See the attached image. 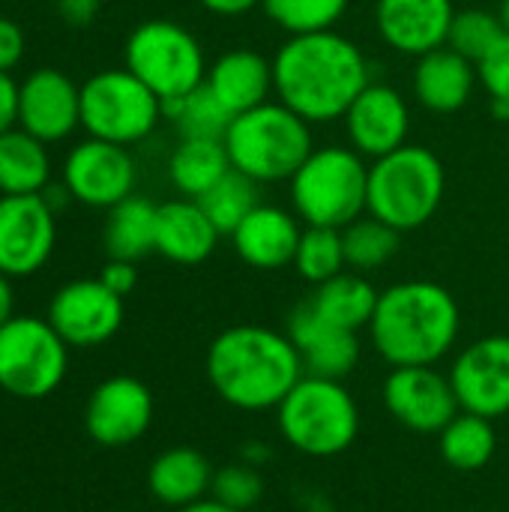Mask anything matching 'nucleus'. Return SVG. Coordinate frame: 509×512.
Returning a JSON list of instances; mask_svg holds the SVG:
<instances>
[{
  "mask_svg": "<svg viewBox=\"0 0 509 512\" xmlns=\"http://www.w3.org/2000/svg\"><path fill=\"white\" fill-rule=\"evenodd\" d=\"M54 6H57V15L69 27L81 30V27H90L96 21V15L102 9V0H54Z\"/></svg>",
  "mask_w": 509,
  "mask_h": 512,
  "instance_id": "obj_41",
  "label": "nucleus"
},
{
  "mask_svg": "<svg viewBox=\"0 0 509 512\" xmlns=\"http://www.w3.org/2000/svg\"><path fill=\"white\" fill-rule=\"evenodd\" d=\"M270 459V450L261 444V441H249L246 447H243V462H249V465H255V468H261L264 462Z\"/></svg>",
  "mask_w": 509,
  "mask_h": 512,
  "instance_id": "obj_45",
  "label": "nucleus"
},
{
  "mask_svg": "<svg viewBox=\"0 0 509 512\" xmlns=\"http://www.w3.org/2000/svg\"><path fill=\"white\" fill-rule=\"evenodd\" d=\"M297 273L321 285L333 276H339L348 261H345V243H342V228H321V225H306L300 234V246L294 255Z\"/></svg>",
  "mask_w": 509,
  "mask_h": 512,
  "instance_id": "obj_34",
  "label": "nucleus"
},
{
  "mask_svg": "<svg viewBox=\"0 0 509 512\" xmlns=\"http://www.w3.org/2000/svg\"><path fill=\"white\" fill-rule=\"evenodd\" d=\"M444 192V162L423 144H405L372 159L366 213L396 231H414L438 213Z\"/></svg>",
  "mask_w": 509,
  "mask_h": 512,
  "instance_id": "obj_5",
  "label": "nucleus"
},
{
  "mask_svg": "<svg viewBox=\"0 0 509 512\" xmlns=\"http://www.w3.org/2000/svg\"><path fill=\"white\" fill-rule=\"evenodd\" d=\"M372 84L363 48L336 33L288 36L273 54V93L306 123H333Z\"/></svg>",
  "mask_w": 509,
  "mask_h": 512,
  "instance_id": "obj_1",
  "label": "nucleus"
},
{
  "mask_svg": "<svg viewBox=\"0 0 509 512\" xmlns=\"http://www.w3.org/2000/svg\"><path fill=\"white\" fill-rule=\"evenodd\" d=\"M459 408L498 420L509 414V336H486L459 351L450 369Z\"/></svg>",
  "mask_w": 509,
  "mask_h": 512,
  "instance_id": "obj_16",
  "label": "nucleus"
},
{
  "mask_svg": "<svg viewBox=\"0 0 509 512\" xmlns=\"http://www.w3.org/2000/svg\"><path fill=\"white\" fill-rule=\"evenodd\" d=\"M399 237H402V231L363 213L360 219H354L351 225L342 228L348 267L357 273H372V270L384 267L399 252Z\"/></svg>",
  "mask_w": 509,
  "mask_h": 512,
  "instance_id": "obj_32",
  "label": "nucleus"
},
{
  "mask_svg": "<svg viewBox=\"0 0 509 512\" xmlns=\"http://www.w3.org/2000/svg\"><path fill=\"white\" fill-rule=\"evenodd\" d=\"M264 0H201V6L213 15H222V18H237V15H246L252 12L255 6H261Z\"/></svg>",
  "mask_w": 509,
  "mask_h": 512,
  "instance_id": "obj_43",
  "label": "nucleus"
},
{
  "mask_svg": "<svg viewBox=\"0 0 509 512\" xmlns=\"http://www.w3.org/2000/svg\"><path fill=\"white\" fill-rule=\"evenodd\" d=\"M261 6L279 30H285L288 36H300L336 30L351 0H264Z\"/></svg>",
  "mask_w": 509,
  "mask_h": 512,
  "instance_id": "obj_35",
  "label": "nucleus"
},
{
  "mask_svg": "<svg viewBox=\"0 0 509 512\" xmlns=\"http://www.w3.org/2000/svg\"><path fill=\"white\" fill-rule=\"evenodd\" d=\"M342 120H345L348 147H354L363 159H381L408 144L411 108L408 99L390 84L372 81L348 105Z\"/></svg>",
  "mask_w": 509,
  "mask_h": 512,
  "instance_id": "obj_18",
  "label": "nucleus"
},
{
  "mask_svg": "<svg viewBox=\"0 0 509 512\" xmlns=\"http://www.w3.org/2000/svg\"><path fill=\"white\" fill-rule=\"evenodd\" d=\"M57 243V213L42 195H0V273H39Z\"/></svg>",
  "mask_w": 509,
  "mask_h": 512,
  "instance_id": "obj_12",
  "label": "nucleus"
},
{
  "mask_svg": "<svg viewBox=\"0 0 509 512\" xmlns=\"http://www.w3.org/2000/svg\"><path fill=\"white\" fill-rule=\"evenodd\" d=\"M477 81V63H471L450 45L417 57L411 75L414 99L432 114H456L459 108H465L474 96Z\"/></svg>",
  "mask_w": 509,
  "mask_h": 512,
  "instance_id": "obj_22",
  "label": "nucleus"
},
{
  "mask_svg": "<svg viewBox=\"0 0 509 512\" xmlns=\"http://www.w3.org/2000/svg\"><path fill=\"white\" fill-rule=\"evenodd\" d=\"M477 78L483 81L492 102L509 105V33H504L486 54L477 60Z\"/></svg>",
  "mask_w": 509,
  "mask_h": 512,
  "instance_id": "obj_38",
  "label": "nucleus"
},
{
  "mask_svg": "<svg viewBox=\"0 0 509 512\" xmlns=\"http://www.w3.org/2000/svg\"><path fill=\"white\" fill-rule=\"evenodd\" d=\"M156 213L159 207L141 195H129L126 201L108 210L105 222V252L120 261H141L156 252Z\"/></svg>",
  "mask_w": 509,
  "mask_h": 512,
  "instance_id": "obj_29",
  "label": "nucleus"
},
{
  "mask_svg": "<svg viewBox=\"0 0 509 512\" xmlns=\"http://www.w3.org/2000/svg\"><path fill=\"white\" fill-rule=\"evenodd\" d=\"M213 474L216 471L204 453H198L192 447H171L150 462L147 489L159 504L183 510L210 495Z\"/></svg>",
  "mask_w": 509,
  "mask_h": 512,
  "instance_id": "obj_25",
  "label": "nucleus"
},
{
  "mask_svg": "<svg viewBox=\"0 0 509 512\" xmlns=\"http://www.w3.org/2000/svg\"><path fill=\"white\" fill-rule=\"evenodd\" d=\"M102 285L111 288L117 297H129L138 285V270H135V261H120V258H108V264L102 267L99 273Z\"/></svg>",
  "mask_w": 509,
  "mask_h": 512,
  "instance_id": "obj_40",
  "label": "nucleus"
},
{
  "mask_svg": "<svg viewBox=\"0 0 509 512\" xmlns=\"http://www.w3.org/2000/svg\"><path fill=\"white\" fill-rule=\"evenodd\" d=\"M126 69L141 78L162 102L180 99L204 84L207 57L192 30L171 18L141 21L123 48Z\"/></svg>",
  "mask_w": 509,
  "mask_h": 512,
  "instance_id": "obj_8",
  "label": "nucleus"
},
{
  "mask_svg": "<svg viewBox=\"0 0 509 512\" xmlns=\"http://www.w3.org/2000/svg\"><path fill=\"white\" fill-rule=\"evenodd\" d=\"M288 339L300 351L306 375L345 381L360 363V339L351 330H342L324 321L309 300L294 306L288 315Z\"/></svg>",
  "mask_w": 509,
  "mask_h": 512,
  "instance_id": "obj_20",
  "label": "nucleus"
},
{
  "mask_svg": "<svg viewBox=\"0 0 509 512\" xmlns=\"http://www.w3.org/2000/svg\"><path fill=\"white\" fill-rule=\"evenodd\" d=\"M288 183L294 216L306 225L345 228L366 213L369 165L354 147H315Z\"/></svg>",
  "mask_w": 509,
  "mask_h": 512,
  "instance_id": "obj_7",
  "label": "nucleus"
},
{
  "mask_svg": "<svg viewBox=\"0 0 509 512\" xmlns=\"http://www.w3.org/2000/svg\"><path fill=\"white\" fill-rule=\"evenodd\" d=\"M231 171L225 141L219 138H180L171 153L168 177L186 198H201Z\"/></svg>",
  "mask_w": 509,
  "mask_h": 512,
  "instance_id": "obj_28",
  "label": "nucleus"
},
{
  "mask_svg": "<svg viewBox=\"0 0 509 512\" xmlns=\"http://www.w3.org/2000/svg\"><path fill=\"white\" fill-rule=\"evenodd\" d=\"M462 330V312L456 297L426 279L396 282L378 294V306L369 324L375 351L396 366H435L444 360Z\"/></svg>",
  "mask_w": 509,
  "mask_h": 512,
  "instance_id": "obj_3",
  "label": "nucleus"
},
{
  "mask_svg": "<svg viewBox=\"0 0 509 512\" xmlns=\"http://www.w3.org/2000/svg\"><path fill=\"white\" fill-rule=\"evenodd\" d=\"M309 303L324 321H330L342 330L360 333L363 327L372 324V315L378 306V291L369 279H363V273L342 270L339 276L315 285Z\"/></svg>",
  "mask_w": 509,
  "mask_h": 512,
  "instance_id": "obj_26",
  "label": "nucleus"
},
{
  "mask_svg": "<svg viewBox=\"0 0 509 512\" xmlns=\"http://www.w3.org/2000/svg\"><path fill=\"white\" fill-rule=\"evenodd\" d=\"M165 108V117L174 120L180 138H225L234 114L216 99V93L201 84L195 87L192 93L180 96V99H171V102H162Z\"/></svg>",
  "mask_w": 509,
  "mask_h": 512,
  "instance_id": "obj_31",
  "label": "nucleus"
},
{
  "mask_svg": "<svg viewBox=\"0 0 509 512\" xmlns=\"http://www.w3.org/2000/svg\"><path fill=\"white\" fill-rule=\"evenodd\" d=\"M303 375L300 351L288 333L261 324L228 327L207 348V381L237 411L279 408Z\"/></svg>",
  "mask_w": 509,
  "mask_h": 512,
  "instance_id": "obj_2",
  "label": "nucleus"
},
{
  "mask_svg": "<svg viewBox=\"0 0 509 512\" xmlns=\"http://www.w3.org/2000/svg\"><path fill=\"white\" fill-rule=\"evenodd\" d=\"M498 450V435L492 420L480 414L459 411L441 432V456L450 468L462 474H474L492 462Z\"/></svg>",
  "mask_w": 509,
  "mask_h": 512,
  "instance_id": "obj_30",
  "label": "nucleus"
},
{
  "mask_svg": "<svg viewBox=\"0 0 509 512\" xmlns=\"http://www.w3.org/2000/svg\"><path fill=\"white\" fill-rule=\"evenodd\" d=\"M177 512H240V510H234V507H228V504L216 501L213 495H207V498H201V501H195V504H189V507H183V510H177Z\"/></svg>",
  "mask_w": 509,
  "mask_h": 512,
  "instance_id": "obj_46",
  "label": "nucleus"
},
{
  "mask_svg": "<svg viewBox=\"0 0 509 512\" xmlns=\"http://www.w3.org/2000/svg\"><path fill=\"white\" fill-rule=\"evenodd\" d=\"M48 324L69 348H96L123 327V297L102 279H75L57 288L48 303Z\"/></svg>",
  "mask_w": 509,
  "mask_h": 512,
  "instance_id": "obj_13",
  "label": "nucleus"
},
{
  "mask_svg": "<svg viewBox=\"0 0 509 512\" xmlns=\"http://www.w3.org/2000/svg\"><path fill=\"white\" fill-rule=\"evenodd\" d=\"M162 99L123 69H102L81 84V126L90 138L111 144H138L162 120Z\"/></svg>",
  "mask_w": 509,
  "mask_h": 512,
  "instance_id": "obj_9",
  "label": "nucleus"
},
{
  "mask_svg": "<svg viewBox=\"0 0 509 512\" xmlns=\"http://www.w3.org/2000/svg\"><path fill=\"white\" fill-rule=\"evenodd\" d=\"M504 24L498 18V12H486V9H462L456 12L453 24H450V36L447 45L453 51H459L462 57H468L471 63L483 60V54L504 36Z\"/></svg>",
  "mask_w": 509,
  "mask_h": 512,
  "instance_id": "obj_36",
  "label": "nucleus"
},
{
  "mask_svg": "<svg viewBox=\"0 0 509 512\" xmlns=\"http://www.w3.org/2000/svg\"><path fill=\"white\" fill-rule=\"evenodd\" d=\"M276 426L297 453L333 459L357 441L360 408L342 381L303 375L276 408Z\"/></svg>",
  "mask_w": 509,
  "mask_h": 512,
  "instance_id": "obj_6",
  "label": "nucleus"
},
{
  "mask_svg": "<svg viewBox=\"0 0 509 512\" xmlns=\"http://www.w3.org/2000/svg\"><path fill=\"white\" fill-rule=\"evenodd\" d=\"M69 369V345L48 318L15 315L0 327V390L15 399L51 396Z\"/></svg>",
  "mask_w": 509,
  "mask_h": 512,
  "instance_id": "obj_10",
  "label": "nucleus"
},
{
  "mask_svg": "<svg viewBox=\"0 0 509 512\" xmlns=\"http://www.w3.org/2000/svg\"><path fill=\"white\" fill-rule=\"evenodd\" d=\"M300 222L276 204H258L234 231V252L255 270H282L294 264L300 246Z\"/></svg>",
  "mask_w": 509,
  "mask_h": 512,
  "instance_id": "obj_21",
  "label": "nucleus"
},
{
  "mask_svg": "<svg viewBox=\"0 0 509 512\" xmlns=\"http://www.w3.org/2000/svg\"><path fill=\"white\" fill-rule=\"evenodd\" d=\"M453 18V0H375L378 36L408 57H423L447 45Z\"/></svg>",
  "mask_w": 509,
  "mask_h": 512,
  "instance_id": "obj_19",
  "label": "nucleus"
},
{
  "mask_svg": "<svg viewBox=\"0 0 509 512\" xmlns=\"http://www.w3.org/2000/svg\"><path fill=\"white\" fill-rule=\"evenodd\" d=\"M219 228L210 222L195 198H177L159 204L156 213V252L174 264L192 267L213 255L219 243Z\"/></svg>",
  "mask_w": 509,
  "mask_h": 512,
  "instance_id": "obj_23",
  "label": "nucleus"
},
{
  "mask_svg": "<svg viewBox=\"0 0 509 512\" xmlns=\"http://www.w3.org/2000/svg\"><path fill=\"white\" fill-rule=\"evenodd\" d=\"M384 405L417 435H441L462 411L450 375L435 366H396L384 381Z\"/></svg>",
  "mask_w": 509,
  "mask_h": 512,
  "instance_id": "obj_14",
  "label": "nucleus"
},
{
  "mask_svg": "<svg viewBox=\"0 0 509 512\" xmlns=\"http://www.w3.org/2000/svg\"><path fill=\"white\" fill-rule=\"evenodd\" d=\"M18 126V84L9 72H0V135Z\"/></svg>",
  "mask_w": 509,
  "mask_h": 512,
  "instance_id": "obj_42",
  "label": "nucleus"
},
{
  "mask_svg": "<svg viewBox=\"0 0 509 512\" xmlns=\"http://www.w3.org/2000/svg\"><path fill=\"white\" fill-rule=\"evenodd\" d=\"M222 141L231 168L255 183L291 180L315 150L312 123H306L279 99H267L264 105L234 114Z\"/></svg>",
  "mask_w": 509,
  "mask_h": 512,
  "instance_id": "obj_4",
  "label": "nucleus"
},
{
  "mask_svg": "<svg viewBox=\"0 0 509 512\" xmlns=\"http://www.w3.org/2000/svg\"><path fill=\"white\" fill-rule=\"evenodd\" d=\"M51 183L48 144L12 126L0 135V195H39Z\"/></svg>",
  "mask_w": 509,
  "mask_h": 512,
  "instance_id": "obj_27",
  "label": "nucleus"
},
{
  "mask_svg": "<svg viewBox=\"0 0 509 512\" xmlns=\"http://www.w3.org/2000/svg\"><path fill=\"white\" fill-rule=\"evenodd\" d=\"M18 126L42 144H57L81 126V87L60 69L42 66L18 84Z\"/></svg>",
  "mask_w": 509,
  "mask_h": 512,
  "instance_id": "obj_17",
  "label": "nucleus"
},
{
  "mask_svg": "<svg viewBox=\"0 0 509 512\" xmlns=\"http://www.w3.org/2000/svg\"><path fill=\"white\" fill-rule=\"evenodd\" d=\"M198 204L204 207L210 222L219 228V234L231 237V231L258 207V183L231 168L213 189H207L198 198Z\"/></svg>",
  "mask_w": 509,
  "mask_h": 512,
  "instance_id": "obj_33",
  "label": "nucleus"
},
{
  "mask_svg": "<svg viewBox=\"0 0 509 512\" xmlns=\"http://www.w3.org/2000/svg\"><path fill=\"white\" fill-rule=\"evenodd\" d=\"M15 318V288L6 273H0V327Z\"/></svg>",
  "mask_w": 509,
  "mask_h": 512,
  "instance_id": "obj_44",
  "label": "nucleus"
},
{
  "mask_svg": "<svg viewBox=\"0 0 509 512\" xmlns=\"http://www.w3.org/2000/svg\"><path fill=\"white\" fill-rule=\"evenodd\" d=\"M204 84L231 114H243L270 99L273 60H267L255 48H231L207 66Z\"/></svg>",
  "mask_w": 509,
  "mask_h": 512,
  "instance_id": "obj_24",
  "label": "nucleus"
},
{
  "mask_svg": "<svg viewBox=\"0 0 509 512\" xmlns=\"http://www.w3.org/2000/svg\"><path fill=\"white\" fill-rule=\"evenodd\" d=\"M24 48H27L24 30L12 18L0 15V72H12L21 63Z\"/></svg>",
  "mask_w": 509,
  "mask_h": 512,
  "instance_id": "obj_39",
  "label": "nucleus"
},
{
  "mask_svg": "<svg viewBox=\"0 0 509 512\" xmlns=\"http://www.w3.org/2000/svg\"><path fill=\"white\" fill-rule=\"evenodd\" d=\"M210 495L228 507L240 512H249L252 507L261 504L264 498V477L261 468L249 465V462H231L225 468H219L213 474V489Z\"/></svg>",
  "mask_w": 509,
  "mask_h": 512,
  "instance_id": "obj_37",
  "label": "nucleus"
},
{
  "mask_svg": "<svg viewBox=\"0 0 509 512\" xmlns=\"http://www.w3.org/2000/svg\"><path fill=\"white\" fill-rule=\"evenodd\" d=\"M153 423V393L132 375H114L102 381L84 408L87 435L108 450L135 444Z\"/></svg>",
  "mask_w": 509,
  "mask_h": 512,
  "instance_id": "obj_15",
  "label": "nucleus"
},
{
  "mask_svg": "<svg viewBox=\"0 0 509 512\" xmlns=\"http://www.w3.org/2000/svg\"><path fill=\"white\" fill-rule=\"evenodd\" d=\"M498 18H501L504 30L509 33V0H501V6H498Z\"/></svg>",
  "mask_w": 509,
  "mask_h": 512,
  "instance_id": "obj_47",
  "label": "nucleus"
},
{
  "mask_svg": "<svg viewBox=\"0 0 509 512\" xmlns=\"http://www.w3.org/2000/svg\"><path fill=\"white\" fill-rule=\"evenodd\" d=\"M63 183L72 201L111 210L114 204L135 195L138 168L129 147L102 138H87L66 153Z\"/></svg>",
  "mask_w": 509,
  "mask_h": 512,
  "instance_id": "obj_11",
  "label": "nucleus"
}]
</instances>
